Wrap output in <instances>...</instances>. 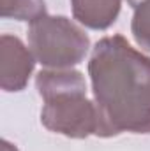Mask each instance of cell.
Segmentation results:
<instances>
[{
    "label": "cell",
    "instance_id": "cell-1",
    "mask_svg": "<svg viewBox=\"0 0 150 151\" xmlns=\"http://www.w3.org/2000/svg\"><path fill=\"white\" fill-rule=\"evenodd\" d=\"M88 72L97 111L95 135L150 134V58L122 35L104 37L94 47Z\"/></svg>",
    "mask_w": 150,
    "mask_h": 151
},
{
    "label": "cell",
    "instance_id": "cell-2",
    "mask_svg": "<svg viewBox=\"0 0 150 151\" xmlns=\"http://www.w3.org/2000/svg\"><path fill=\"white\" fill-rule=\"evenodd\" d=\"M37 88L44 97L42 123L69 137H87L97 130V111L85 97L79 72H41Z\"/></svg>",
    "mask_w": 150,
    "mask_h": 151
},
{
    "label": "cell",
    "instance_id": "cell-3",
    "mask_svg": "<svg viewBox=\"0 0 150 151\" xmlns=\"http://www.w3.org/2000/svg\"><path fill=\"white\" fill-rule=\"evenodd\" d=\"M28 42L39 62L55 69L79 63L88 51V37L62 16H42L32 21Z\"/></svg>",
    "mask_w": 150,
    "mask_h": 151
},
{
    "label": "cell",
    "instance_id": "cell-4",
    "mask_svg": "<svg viewBox=\"0 0 150 151\" xmlns=\"http://www.w3.org/2000/svg\"><path fill=\"white\" fill-rule=\"evenodd\" d=\"M74 18L88 28L104 30L120 11V0H73Z\"/></svg>",
    "mask_w": 150,
    "mask_h": 151
},
{
    "label": "cell",
    "instance_id": "cell-5",
    "mask_svg": "<svg viewBox=\"0 0 150 151\" xmlns=\"http://www.w3.org/2000/svg\"><path fill=\"white\" fill-rule=\"evenodd\" d=\"M133 19V35L136 42L150 51V0H143L138 4Z\"/></svg>",
    "mask_w": 150,
    "mask_h": 151
},
{
    "label": "cell",
    "instance_id": "cell-6",
    "mask_svg": "<svg viewBox=\"0 0 150 151\" xmlns=\"http://www.w3.org/2000/svg\"><path fill=\"white\" fill-rule=\"evenodd\" d=\"M127 2H129V4H131L133 7H136V5H138V4H141L143 0H127Z\"/></svg>",
    "mask_w": 150,
    "mask_h": 151
}]
</instances>
